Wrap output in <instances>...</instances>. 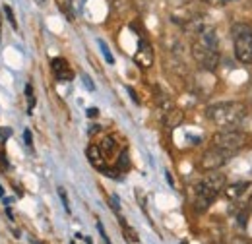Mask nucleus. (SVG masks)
Segmentation results:
<instances>
[{
	"label": "nucleus",
	"mask_w": 252,
	"mask_h": 244,
	"mask_svg": "<svg viewBox=\"0 0 252 244\" xmlns=\"http://www.w3.org/2000/svg\"><path fill=\"white\" fill-rule=\"evenodd\" d=\"M206 117L220 126L221 130H235L247 117V107L245 103L239 101H227V103H218L208 107Z\"/></svg>",
	"instance_id": "f257e3e1"
},
{
	"label": "nucleus",
	"mask_w": 252,
	"mask_h": 244,
	"mask_svg": "<svg viewBox=\"0 0 252 244\" xmlns=\"http://www.w3.org/2000/svg\"><path fill=\"white\" fill-rule=\"evenodd\" d=\"M235 57L241 64H252V28L249 24H235L231 28Z\"/></svg>",
	"instance_id": "f03ea898"
},
{
	"label": "nucleus",
	"mask_w": 252,
	"mask_h": 244,
	"mask_svg": "<svg viewBox=\"0 0 252 244\" xmlns=\"http://www.w3.org/2000/svg\"><path fill=\"white\" fill-rule=\"evenodd\" d=\"M212 142H214V148L233 153V152H237L239 148L245 146L247 136H245L243 132H239L237 128H235V130H220V132L214 134Z\"/></svg>",
	"instance_id": "7ed1b4c3"
},
{
	"label": "nucleus",
	"mask_w": 252,
	"mask_h": 244,
	"mask_svg": "<svg viewBox=\"0 0 252 244\" xmlns=\"http://www.w3.org/2000/svg\"><path fill=\"white\" fill-rule=\"evenodd\" d=\"M192 57L196 64L208 72H214L220 64V51H212V49H206L198 43H192Z\"/></svg>",
	"instance_id": "20e7f679"
},
{
	"label": "nucleus",
	"mask_w": 252,
	"mask_h": 244,
	"mask_svg": "<svg viewBox=\"0 0 252 244\" xmlns=\"http://www.w3.org/2000/svg\"><path fill=\"white\" fill-rule=\"evenodd\" d=\"M229 155H231L229 152L212 148V150L204 152L202 161H200V167H202V171H206V173H210V171H220L221 167L229 161Z\"/></svg>",
	"instance_id": "39448f33"
},
{
	"label": "nucleus",
	"mask_w": 252,
	"mask_h": 244,
	"mask_svg": "<svg viewBox=\"0 0 252 244\" xmlns=\"http://www.w3.org/2000/svg\"><path fill=\"white\" fill-rule=\"evenodd\" d=\"M134 62H136L140 68H150V66L154 64V49H152V45H150L148 41L140 39L138 51H136V55H134Z\"/></svg>",
	"instance_id": "423d86ee"
},
{
	"label": "nucleus",
	"mask_w": 252,
	"mask_h": 244,
	"mask_svg": "<svg viewBox=\"0 0 252 244\" xmlns=\"http://www.w3.org/2000/svg\"><path fill=\"white\" fill-rule=\"evenodd\" d=\"M218 196L214 194V192H210L208 188H204L202 184H198L196 186V198H194V208H196V212H206L210 206H212V202L216 200Z\"/></svg>",
	"instance_id": "0eeeda50"
},
{
	"label": "nucleus",
	"mask_w": 252,
	"mask_h": 244,
	"mask_svg": "<svg viewBox=\"0 0 252 244\" xmlns=\"http://www.w3.org/2000/svg\"><path fill=\"white\" fill-rule=\"evenodd\" d=\"M51 70H53V74L59 82H72L74 80V72H72L68 61H64V59H53L51 61Z\"/></svg>",
	"instance_id": "6e6552de"
},
{
	"label": "nucleus",
	"mask_w": 252,
	"mask_h": 244,
	"mask_svg": "<svg viewBox=\"0 0 252 244\" xmlns=\"http://www.w3.org/2000/svg\"><path fill=\"white\" fill-rule=\"evenodd\" d=\"M225 183H227V179H225V175H223V173H218V171H210V173L204 177V181H202L200 184L218 196L221 190L225 188Z\"/></svg>",
	"instance_id": "1a4fd4ad"
},
{
	"label": "nucleus",
	"mask_w": 252,
	"mask_h": 244,
	"mask_svg": "<svg viewBox=\"0 0 252 244\" xmlns=\"http://www.w3.org/2000/svg\"><path fill=\"white\" fill-rule=\"evenodd\" d=\"M86 155H88V161L94 165L95 169H101V171H105V163H107V157L103 155V152L99 150V146H90L88 148V152H86Z\"/></svg>",
	"instance_id": "9d476101"
},
{
	"label": "nucleus",
	"mask_w": 252,
	"mask_h": 244,
	"mask_svg": "<svg viewBox=\"0 0 252 244\" xmlns=\"http://www.w3.org/2000/svg\"><path fill=\"white\" fill-rule=\"evenodd\" d=\"M249 183H237V184H231V186H225L223 192H225V198L227 200H239L241 194L247 190Z\"/></svg>",
	"instance_id": "9b49d317"
},
{
	"label": "nucleus",
	"mask_w": 252,
	"mask_h": 244,
	"mask_svg": "<svg viewBox=\"0 0 252 244\" xmlns=\"http://www.w3.org/2000/svg\"><path fill=\"white\" fill-rule=\"evenodd\" d=\"M183 119H185V113H183V111L171 109V111H167V117H165V126H167V128H177V126H181Z\"/></svg>",
	"instance_id": "f8f14e48"
},
{
	"label": "nucleus",
	"mask_w": 252,
	"mask_h": 244,
	"mask_svg": "<svg viewBox=\"0 0 252 244\" xmlns=\"http://www.w3.org/2000/svg\"><path fill=\"white\" fill-rule=\"evenodd\" d=\"M99 150L103 152V155H105V157L113 155V153H115V150H117V142H115V138H113V136H107V138L101 142Z\"/></svg>",
	"instance_id": "ddd939ff"
},
{
	"label": "nucleus",
	"mask_w": 252,
	"mask_h": 244,
	"mask_svg": "<svg viewBox=\"0 0 252 244\" xmlns=\"http://www.w3.org/2000/svg\"><path fill=\"white\" fill-rule=\"evenodd\" d=\"M117 169L121 171V173H125L130 169V157H128V152H123L121 153V157H119V161H117Z\"/></svg>",
	"instance_id": "4468645a"
},
{
	"label": "nucleus",
	"mask_w": 252,
	"mask_h": 244,
	"mask_svg": "<svg viewBox=\"0 0 252 244\" xmlns=\"http://www.w3.org/2000/svg\"><path fill=\"white\" fill-rule=\"evenodd\" d=\"M26 97H28V113L32 115L33 109H35V95H33L32 86H26Z\"/></svg>",
	"instance_id": "2eb2a0df"
},
{
	"label": "nucleus",
	"mask_w": 252,
	"mask_h": 244,
	"mask_svg": "<svg viewBox=\"0 0 252 244\" xmlns=\"http://www.w3.org/2000/svg\"><path fill=\"white\" fill-rule=\"evenodd\" d=\"M99 47H101V53H103V57L107 59L109 64H115V57L111 55V51H109V47H107V43L103 41V39H99Z\"/></svg>",
	"instance_id": "dca6fc26"
},
{
	"label": "nucleus",
	"mask_w": 252,
	"mask_h": 244,
	"mask_svg": "<svg viewBox=\"0 0 252 244\" xmlns=\"http://www.w3.org/2000/svg\"><path fill=\"white\" fill-rule=\"evenodd\" d=\"M4 14H6V18H8L10 26H12L14 30H18V22H16V18H14V12H12V8H10V6H4Z\"/></svg>",
	"instance_id": "f3484780"
},
{
	"label": "nucleus",
	"mask_w": 252,
	"mask_h": 244,
	"mask_svg": "<svg viewBox=\"0 0 252 244\" xmlns=\"http://www.w3.org/2000/svg\"><path fill=\"white\" fill-rule=\"evenodd\" d=\"M59 196H61V200H63V206L64 210L70 214V204H68V196H66V192H64L63 188H59Z\"/></svg>",
	"instance_id": "a211bd4d"
},
{
	"label": "nucleus",
	"mask_w": 252,
	"mask_h": 244,
	"mask_svg": "<svg viewBox=\"0 0 252 244\" xmlns=\"http://www.w3.org/2000/svg\"><path fill=\"white\" fill-rule=\"evenodd\" d=\"M82 80H84V86H86V88H88L90 92H94L95 86H94V82H92V78H90V76H84Z\"/></svg>",
	"instance_id": "6ab92c4d"
},
{
	"label": "nucleus",
	"mask_w": 252,
	"mask_h": 244,
	"mask_svg": "<svg viewBox=\"0 0 252 244\" xmlns=\"http://www.w3.org/2000/svg\"><path fill=\"white\" fill-rule=\"evenodd\" d=\"M24 140H26L28 146H32L33 144V138H32V132H30V130H24Z\"/></svg>",
	"instance_id": "aec40b11"
},
{
	"label": "nucleus",
	"mask_w": 252,
	"mask_h": 244,
	"mask_svg": "<svg viewBox=\"0 0 252 244\" xmlns=\"http://www.w3.org/2000/svg\"><path fill=\"white\" fill-rule=\"evenodd\" d=\"M247 221H249V219H247V214L239 215V225H241V227H245V225H247Z\"/></svg>",
	"instance_id": "412c9836"
},
{
	"label": "nucleus",
	"mask_w": 252,
	"mask_h": 244,
	"mask_svg": "<svg viewBox=\"0 0 252 244\" xmlns=\"http://www.w3.org/2000/svg\"><path fill=\"white\" fill-rule=\"evenodd\" d=\"M97 115H99V111H97L95 107H92V109H88V117H92V119H94V117H97Z\"/></svg>",
	"instance_id": "4be33fe9"
},
{
	"label": "nucleus",
	"mask_w": 252,
	"mask_h": 244,
	"mask_svg": "<svg viewBox=\"0 0 252 244\" xmlns=\"http://www.w3.org/2000/svg\"><path fill=\"white\" fill-rule=\"evenodd\" d=\"M231 244H249V243H247L245 239H241V237H237V239H233V241H231Z\"/></svg>",
	"instance_id": "5701e85b"
},
{
	"label": "nucleus",
	"mask_w": 252,
	"mask_h": 244,
	"mask_svg": "<svg viewBox=\"0 0 252 244\" xmlns=\"http://www.w3.org/2000/svg\"><path fill=\"white\" fill-rule=\"evenodd\" d=\"M0 198H4V188H2V184H0Z\"/></svg>",
	"instance_id": "b1692460"
},
{
	"label": "nucleus",
	"mask_w": 252,
	"mask_h": 244,
	"mask_svg": "<svg viewBox=\"0 0 252 244\" xmlns=\"http://www.w3.org/2000/svg\"><path fill=\"white\" fill-rule=\"evenodd\" d=\"M249 208H251V212H252V196H251V200H249Z\"/></svg>",
	"instance_id": "393cba45"
},
{
	"label": "nucleus",
	"mask_w": 252,
	"mask_h": 244,
	"mask_svg": "<svg viewBox=\"0 0 252 244\" xmlns=\"http://www.w3.org/2000/svg\"><path fill=\"white\" fill-rule=\"evenodd\" d=\"M221 2H233V0H221Z\"/></svg>",
	"instance_id": "a878e982"
},
{
	"label": "nucleus",
	"mask_w": 252,
	"mask_h": 244,
	"mask_svg": "<svg viewBox=\"0 0 252 244\" xmlns=\"http://www.w3.org/2000/svg\"><path fill=\"white\" fill-rule=\"evenodd\" d=\"M181 244H189V243H187V241H185V243H181Z\"/></svg>",
	"instance_id": "bb28decb"
}]
</instances>
